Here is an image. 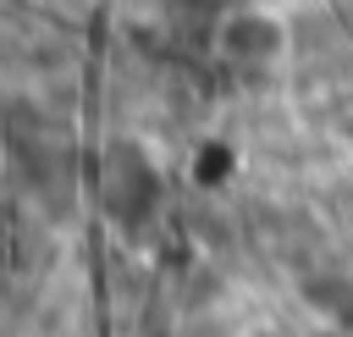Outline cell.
Here are the masks:
<instances>
[{
	"label": "cell",
	"instance_id": "obj_2",
	"mask_svg": "<svg viewBox=\"0 0 353 337\" xmlns=\"http://www.w3.org/2000/svg\"><path fill=\"white\" fill-rule=\"evenodd\" d=\"M215 50H221V61L232 72H265L287 50V33H281V22L270 11H237V17H226Z\"/></svg>",
	"mask_w": 353,
	"mask_h": 337
},
{
	"label": "cell",
	"instance_id": "obj_1",
	"mask_svg": "<svg viewBox=\"0 0 353 337\" xmlns=\"http://www.w3.org/2000/svg\"><path fill=\"white\" fill-rule=\"evenodd\" d=\"M99 199H105V210H110L116 221H143V215H154V204H160V171H154L138 149L121 144V149L105 155Z\"/></svg>",
	"mask_w": 353,
	"mask_h": 337
}]
</instances>
